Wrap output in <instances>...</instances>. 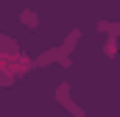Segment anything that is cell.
<instances>
[{
    "instance_id": "cell-1",
    "label": "cell",
    "mask_w": 120,
    "mask_h": 117,
    "mask_svg": "<svg viewBox=\"0 0 120 117\" xmlns=\"http://www.w3.org/2000/svg\"><path fill=\"white\" fill-rule=\"evenodd\" d=\"M78 39H81V28H73L70 31V36H67V42H64V45H61V56H67V53H70V50H73V45H78Z\"/></svg>"
},
{
    "instance_id": "cell-2",
    "label": "cell",
    "mask_w": 120,
    "mask_h": 117,
    "mask_svg": "<svg viewBox=\"0 0 120 117\" xmlns=\"http://www.w3.org/2000/svg\"><path fill=\"white\" fill-rule=\"evenodd\" d=\"M20 22H22V25H31V28H36V25H39V20H36V14H34V11H22Z\"/></svg>"
},
{
    "instance_id": "cell-3",
    "label": "cell",
    "mask_w": 120,
    "mask_h": 117,
    "mask_svg": "<svg viewBox=\"0 0 120 117\" xmlns=\"http://www.w3.org/2000/svg\"><path fill=\"white\" fill-rule=\"evenodd\" d=\"M64 106H67V109H70V112H73L75 117H84V109H78V106H75L73 100H64Z\"/></svg>"
}]
</instances>
